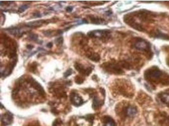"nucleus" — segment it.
<instances>
[{
	"mask_svg": "<svg viewBox=\"0 0 169 126\" xmlns=\"http://www.w3.org/2000/svg\"><path fill=\"white\" fill-rule=\"evenodd\" d=\"M166 75L158 68L152 67L148 69L144 73V78L151 83H162L163 85H169V76Z\"/></svg>",
	"mask_w": 169,
	"mask_h": 126,
	"instance_id": "1",
	"label": "nucleus"
},
{
	"mask_svg": "<svg viewBox=\"0 0 169 126\" xmlns=\"http://www.w3.org/2000/svg\"><path fill=\"white\" fill-rule=\"evenodd\" d=\"M133 47L139 51H141L143 52L152 55L150 44L146 40L143 39H137L133 44Z\"/></svg>",
	"mask_w": 169,
	"mask_h": 126,
	"instance_id": "2",
	"label": "nucleus"
},
{
	"mask_svg": "<svg viewBox=\"0 0 169 126\" xmlns=\"http://www.w3.org/2000/svg\"><path fill=\"white\" fill-rule=\"evenodd\" d=\"M110 32L107 31H95L88 33L91 37H96L100 39H107L109 37Z\"/></svg>",
	"mask_w": 169,
	"mask_h": 126,
	"instance_id": "3",
	"label": "nucleus"
},
{
	"mask_svg": "<svg viewBox=\"0 0 169 126\" xmlns=\"http://www.w3.org/2000/svg\"><path fill=\"white\" fill-rule=\"evenodd\" d=\"M104 68H106L107 71L113 73L115 74H122L123 73V70L120 68L118 65L115 64H107L106 66Z\"/></svg>",
	"mask_w": 169,
	"mask_h": 126,
	"instance_id": "4",
	"label": "nucleus"
},
{
	"mask_svg": "<svg viewBox=\"0 0 169 126\" xmlns=\"http://www.w3.org/2000/svg\"><path fill=\"white\" fill-rule=\"evenodd\" d=\"M158 98L162 104L169 106V90L160 93Z\"/></svg>",
	"mask_w": 169,
	"mask_h": 126,
	"instance_id": "5",
	"label": "nucleus"
},
{
	"mask_svg": "<svg viewBox=\"0 0 169 126\" xmlns=\"http://www.w3.org/2000/svg\"><path fill=\"white\" fill-rule=\"evenodd\" d=\"M71 102L75 106H80L83 103V100L80 97L75 93H72L71 95Z\"/></svg>",
	"mask_w": 169,
	"mask_h": 126,
	"instance_id": "6",
	"label": "nucleus"
},
{
	"mask_svg": "<svg viewBox=\"0 0 169 126\" xmlns=\"http://www.w3.org/2000/svg\"><path fill=\"white\" fill-rule=\"evenodd\" d=\"M75 68L76 69L79 73H80L81 74L86 75V76H88L90 73L92 71V68H84L82 64H79V63H76L75 64Z\"/></svg>",
	"mask_w": 169,
	"mask_h": 126,
	"instance_id": "7",
	"label": "nucleus"
},
{
	"mask_svg": "<svg viewBox=\"0 0 169 126\" xmlns=\"http://www.w3.org/2000/svg\"><path fill=\"white\" fill-rule=\"evenodd\" d=\"M13 121L12 115L10 113H5L2 116V122L5 125H8L10 124Z\"/></svg>",
	"mask_w": 169,
	"mask_h": 126,
	"instance_id": "8",
	"label": "nucleus"
},
{
	"mask_svg": "<svg viewBox=\"0 0 169 126\" xmlns=\"http://www.w3.org/2000/svg\"><path fill=\"white\" fill-rule=\"evenodd\" d=\"M137 109L135 107L133 106H129L126 108L125 113L127 116L129 117H133L137 113Z\"/></svg>",
	"mask_w": 169,
	"mask_h": 126,
	"instance_id": "9",
	"label": "nucleus"
},
{
	"mask_svg": "<svg viewBox=\"0 0 169 126\" xmlns=\"http://www.w3.org/2000/svg\"><path fill=\"white\" fill-rule=\"evenodd\" d=\"M43 22H45L44 20H38L36 22H29L27 24V26L31 27H39L44 23Z\"/></svg>",
	"mask_w": 169,
	"mask_h": 126,
	"instance_id": "10",
	"label": "nucleus"
},
{
	"mask_svg": "<svg viewBox=\"0 0 169 126\" xmlns=\"http://www.w3.org/2000/svg\"><path fill=\"white\" fill-rule=\"evenodd\" d=\"M153 37H155L156 38H161V39H167V40L169 39V36L168 35L160 32L159 31H157L156 32L154 33Z\"/></svg>",
	"mask_w": 169,
	"mask_h": 126,
	"instance_id": "11",
	"label": "nucleus"
},
{
	"mask_svg": "<svg viewBox=\"0 0 169 126\" xmlns=\"http://www.w3.org/2000/svg\"><path fill=\"white\" fill-rule=\"evenodd\" d=\"M87 57H89V59H91L92 61H96V62L100 61V56H99L96 53H90L89 55H87Z\"/></svg>",
	"mask_w": 169,
	"mask_h": 126,
	"instance_id": "12",
	"label": "nucleus"
},
{
	"mask_svg": "<svg viewBox=\"0 0 169 126\" xmlns=\"http://www.w3.org/2000/svg\"><path fill=\"white\" fill-rule=\"evenodd\" d=\"M7 30L14 35H19L22 33L21 30L18 28H8Z\"/></svg>",
	"mask_w": 169,
	"mask_h": 126,
	"instance_id": "13",
	"label": "nucleus"
},
{
	"mask_svg": "<svg viewBox=\"0 0 169 126\" xmlns=\"http://www.w3.org/2000/svg\"><path fill=\"white\" fill-rule=\"evenodd\" d=\"M101 105V102L100 100H99L98 98L96 97H94V99H93V101H92V107L93 109H98L99 107H100Z\"/></svg>",
	"mask_w": 169,
	"mask_h": 126,
	"instance_id": "14",
	"label": "nucleus"
},
{
	"mask_svg": "<svg viewBox=\"0 0 169 126\" xmlns=\"http://www.w3.org/2000/svg\"><path fill=\"white\" fill-rule=\"evenodd\" d=\"M91 22L94 24H101L104 22V20L100 19V18H96V17H91Z\"/></svg>",
	"mask_w": 169,
	"mask_h": 126,
	"instance_id": "15",
	"label": "nucleus"
},
{
	"mask_svg": "<svg viewBox=\"0 0 169 126\" xmlns=\"http://www.w3.org/2000/svg\"><path fill=\"white\" fill-rule=\"evenodd\" d=\"M105 126H115V123L113 119L111 118H108L106 119Z\"/></svg>",
	"mask_w": 169,
	"mask_h": 126,
	"instance_id": "16",
	"label": "nucleus"
},
{
	"mask_svg": "<svg viewBox=\"0 0 169 126\" xmlns=\"http://www.w3.org/2000/svg\"><path fill=\"white\" fill-rule=\"evenodd\" d=\"M75 82L77 84H82L84 82V80L82 78L79 77V76L75 77Z\"/></svg>",
	"mask_w": 169,
	"mask_h": 126,
	"instance_id": "17",
	"label": "nucleus"
},
{
	"mask_svg": "<svg viewBox=\"0 0 169 126\" xmlns=\"http://www.w3.org/2000/svg\"><path fill=\"white\" fill-rule=\"evenodd\" d=\"M28 8V6L27 4H24V5H22V7H20L19 10V11L20 12V13H22V12H24L26 10H27Z\"/></svg>",
	"mask_w": 169,
	"mask_h": 126,
	"instance_id": "18",
	"label": "nucleus"
},
{
	"mask_svg": "<svg viewBox=\"0 0 169 126\" xmlns=\"http://www.w3.org/2000/svg\"><path fill=\"white\" fill-rule=\"evenodd\" d=\"M72 75V69H68L65 73H64V77L65 78H67L68 76H69L70 75Z\"/></svg>",
	"mask_w": 169,
	"mask_h": 126,
	"instance_id": "19",
	"label": "nucleus"
},
{
	"mask_svg": "<svg viewBox=\"0 0 169 126\" xmlns=\"http://www.w3.org/2000/svg\"><path fill=\"white\" fill-rule=\"evenodd\" d=\"M55 42H56V43L57 44H62L63 42V38L62 37H59V38H58L55 40Z\"/></svg>",
	"mask_w": 169,
	"mask_h": 126,
	"instance_id": "20",
	"label": "nucleus"
},
{
	"mask_svg": "<svg viewBox=\"0 0 169 126\" xmlns=\"http://www.w3.org/2000/svg\"><path fill=\"white\" fill-rule=\"evenodd\" d=\"M31 39L32 40H38V35L36 34H31L30 35Z\"/></svg>",
	"mask_w": 169,
	"mask_h": 126,
	"instance_id": "21",
	"label": "nucleus"
},
{
	"mask_svg": "<svg viewBox=\"0 0 169 126\" xmlns=\"http://www.w3.org/2000/svg\"><path fill=\"white\" fill-rule=\"evenodd\" d=\"M66 10H67V11H71L72 10V7H67V8H66Z\"/></svg>",
	"mask_w": 169,
	"mask_h": 126,
	"instance_id": "22",
	"label": "nucleus"
},
{
	"mask_svg": "<svg viewBox=\"0 0 169 126\" xmlns=\"http://www.w3.org/2000/svg\"><path fill=\"white\" fill-rule=\"evenodd\" d=\"M52 45H53V44H52V43H50V44H48L47 45V46L49 47H51Z\"/></svg>",
	"mask_w": 169,
	"mask_h": 126,
	"instance_id": "23",
	"label": "nucleus"
},
{
	"mask_svg": "<svg viewBox=\"0 0 169 126\" xmlns=\"http://www.w3.org/2000/svg\"><path fill=\"white\" fill-rule=\"evenodd\" d=\"M168 65H169V62H168Z\"/></svg>",
	"mask_w": 169,
	"mask_h": 126,
	"instance_id": "24",
	"label": "nucleus"
}]
</instances>
